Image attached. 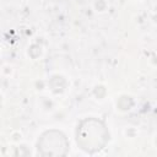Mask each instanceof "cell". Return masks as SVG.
<instances>
[{
  "label": "cell",
  "mask_w": 157,
  "mask_h": 157,
  "mask_svg": "<svg viewBox=\"0 0 157 157\" xmlns=\"http://www.w3.org/2000/svg\"><path fill=\"white\" fill-rule=\"evenodd\" d=\"M109 139V134L105 129V125L97 119H86L82 120L77 126L76 141L77 145L86 152H96L104 147L105 142Z\"/></svg>",
  "instance_id": "obj_1"
},
{
  "label": "cell",
  "mask_w": 157,
  "mask_h": 157,
  "mask_svg": "<svg viewBox=\"0 0 157 157\" xmlns=\"http://www.w3.org/2000/svg\"><path fill=\"white\" fill-rule=\"evenodd\" d=\"M67 150L66 137L55 130H50L44 132L38 141V152L43 156H60L65 155Z\"/></svg>",
  "instance_id": "obj_2"
}]
</instances>
